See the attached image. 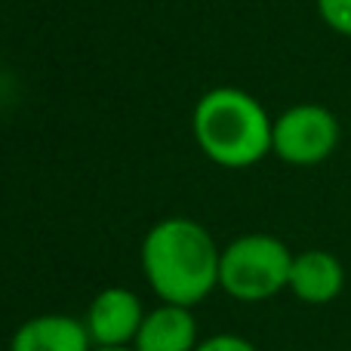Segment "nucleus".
<instances>
[{"instance_id": "1", "label": "nucleus", "mask_w": 351, "mask_h": 351, "mask_svg": "<svg viewBox=\"0 0 351 351\" xmlns=\"http://www.w3.org/2000/svg\"><path fill=\"white\" fill-rule=\"evenodd\" d=\"M222 250L200 222L185 216L160 219L142 241V271L160 302L194 308L219 287Z\"/></svg>"}, {"instance_id": "2", "label": "nucleus", "mask_w": 351, "mask_h": 351, "mask_svg": "<svg viewBox=\"0 0 351 351\" xmlns=\"http://www.w3.org/2000/svg\"><path fill=\"white\" fill-rule=\"evenodd\" d=\"M197 148L225 170H247L271 154L274 121L265 105L247 90L216 86L204 93L191 111Z\"/></svg>"}, {"instance_id": "3", "label": "nucleus", "mask_w": 351, "mask_h": 351, "mask_svg": "<svg viewBox=\"0 0 351 351\" xmlns=\"http://www.w3.org/2000/svg\"><path fill=\"white\" fill-rule=\"evenodd\" d=\"M293 256L274 234H243L222 247L219 287L237 302H265L290 287Z\"/></svg>"}, {"instance_id": "4", "label": "nucleus", "mask_w": 351, "mask_h": 351, "mask_svg": "<svg viewBox=\"0 0 351 351\" xmlns=\"http://www.w3.org/2000/svg\"><path fill=\"white\" fill-rule=\"evenodd\" d=\"M339 145V121L317 102H299L274 117L271 154L293 167L324 164Z\"/></svg>"}, {"instance_id": "5", "label": "nucleus", "mask_w": 351, "mask_h": 351, "mask_svg": "<svg viewBox=\"0 0 351 351\" xmlns=\"http://www.w3.org/2000/svg\"><path fill=\"white\" fill-rule=\"evenodd\" d=\"M148 311L142 308V299L127 287H108L102 290L86 308V330L96 348H121L133 346L142 321Z\"/></svg>"}, {"instance_id": "6", "label": "nucleus", "mask_w": 351, "mask_h": 351, "mask_svg": "<svg viewBox=\"0 0 351 351\" xmlns=\"http://www.w3.org/2000/svg\"><path fill=\"white\" fill-rule=\"evenodd\" d=\"M346 287V268L327 250H302L293 256L290 287L293 296L305 305H327Z\"/></svg>"}, {"instance_id": "7", "label": "nucleus", "mask_w": 351, "mask_h": 351, "mask_svg": "<svg viewBox=\"0 0 351 351\" xmlns=\"http://www.w3.org/2000/svg\"><path fill=\"white\" fill-rule=\"evenodd\" d=\"M10 351H93V336L77 317L37 315L12 333Z\"/></svg>"}, {"instance_id": "8", "label": "nucleus", "mask_w": 351, "mask_h": 351, "mask_svg": "<svg viewBox=\"0 0 351 351\" xmlns=\"http://www.w3.org/2000/svg\"><path fill=\"white\" fill-rule=\"evenodd\" d=\"M197 346V321L191 308L173 302H160L148 311L133 342L136 351H194Z\"/></svg>"}, {"instance_id": "9", "label": "nucleus", "mask_w": 351, "mask_h": 351, "mask_svg": "<svg viewBox=\"0 0 351 351\" xmlns=\"http://www.w3.org/2000/svg\"><path fill=\"white\" fill-rule=\"evenodd\" d=\"M317 16L330 31L351 37V0H315Z\"/></svg>"}, {"instance_id": "10", "label": "nucleus", "mask_w": 351, "mask_h": 351, "mask_svg": "<svg viewBox=\"0 0 351 351\" xmlns=\"http://www.w3.org/2000/svg\"><path fill=\"white\" fill-rule=\"evenodd\" d=\"M194 351H259L250 339L243 336H234V333H219V336H210L204 339Z\"/></svg>"}, {"instance_id": "11", "label": "nucleus", "mask_w": 351, "mask_h": 351, "mask_svg": "<svg viewBox=\"0 0 351 351\" xmlns=\"http://www.w3.org/2000/svg\"><path fill=\"white\" fill-rule=\"evenodd\" d=\"M93 351H136L133 346H121V348H93Z\"/></svg>"}]
</instances>
